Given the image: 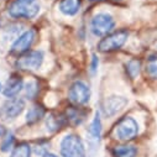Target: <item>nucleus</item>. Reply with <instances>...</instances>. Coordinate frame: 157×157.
<instances>
[{
  "instance_id": "nucleus-1",
  "label": "nucleus",
  "mask_w": 157,
  "mask_h": 157,
  "mask_svg": "<svg viewBox=\"0 0 157 157\" xmlns=\"http://www.w3.org/2000/svg\"><path fill=\"white\" fill-rule=\"evenodd\" d=\"M38 0H14L8 11L15 19H32L40 11Z\"/></svg>"
},
{
  "instance_id": "nucleus-2",
  "label": "nucleus",
  "mask_w": 157,
  "mask_h": 157,
  "mask_svg": "<svg viewBox=\"0 0 157 157\" xmlns=\"http://www.w3.org/2000/svg\"><path fill=\"white\" fill-rule=\"evenodd\" d=\"M61 155L63 157H86L83 141L77 135H67L61 141Z\"/></svg>"
},
{
  "instance_id": "nucleus-3",
  "label": "nucleus",
  "mask_w": 157,
  "mask_h": 157,
  "mask_svg": "<svg viewBox=\"0 0 157 157\" xmlns=\"http://www.w3.org/2000/svg\"><path fill=\"white\" fill-rule=\"evenodd\" d=\"M129 37V32L126 30H119L113 33L104 36L103 40L98 44V50L100 52H111L116 51L124 46Z\"/></svg>"
},
{
  "instance_id": "nucleus-4",
  "label": "nucleus",
  "mask_w": 157,
  "mask_h": 157,
  "mask_svg": "<svg viewBox=\"0 0 157 157\" xmlns=\"http://www.w3.org/2000/svg\"><path fill=\"white\" fill-rule=\"evenodd\" d=\"M139 134V124L134 117L125 116L116 124L115 136L121 141H130L135 139Z\"/></svg>"
},
{
  "instance_id": "nucleus-5",
  "label": "nucleus",
  "mask_w": 157,
  "mask_h": 157,
  "mask_svg": "<svg viewBox=\"0 0 157 157\" xmlns=\"http://www.w3.org/2000/svg\"><path fill=\"white\" fill-rule=\"evenodd\" d=\"M115 26V20L109 14H97L90 22V30L94 36H106L109 35Z\"/></svg>"
},
{
  "instance_id": "nucleus-6",
  "label": "nucleus",
  "mask_w": 157,
  "mask_h": 157,
  "mask_svg": "<svg viewBox=\"0 0 157 157\" xmlns=\"http://www.w3.org/2000/svg\"><path fill=\"white\" fill-rule=\"evenodd\" d=\"M44 52L42 51H29L24 53L16 61V67L24 71L38 69L44 63Z\"/></svg>"
},
{
  "instance_id": "nucleus-7",
  "label": "nucleus",
  "mask_w": 157,
  "mask_h": 157,
  "mask_svg": "<svg viewBox=\"0 0 157 157\" xmlns=\"http://www.w3.org/2000/svg\"><path fill=\"white\" fill-rule=\"evenodd\" d=\"M68 98L74 105H84L90 99V89L84 82L77 81L71 86Z\"/></svg>"
},
{
  "instance_id": "nucleus-8",
  "label": "nucleus",
  "mask_w": 157,
  "mask_h": 157,
  "mask_svg": "<svg viewBox=\"0 0 157 157\" xmlns=\"http://www.w3.org/2000/svg\"><path fill=\"white\" fill-rule=\"evenodd\" d=\"M35 30H27L21 33L11 46V52L15 55H24L29 52L35 41Z\"/></svg>"
},
{
  "instance_id": "nucleus-9",
  "label": "nucleus",
  "mask_w": 157,
  "mask_h": 157,
  "mask_svg": "<svg viewBox=\"0 0 157 157\" xmlns=\"http://www.w3.org/2000/svg\"><path fill=\"white\" fill-rule=\"evenodd\" d=\"M128 104V99L120 95H111L106 98L101 105V110L105 116H114L121 111Z\"/></svg>"
},
{
  "instance_id": "nucleus-10",
  "label": "nucleus",
  "mask_w": 157,
  "mask_h": 157,
  "mask_svg": "<svg viewBox=\"0 0 157 157\" xmlns=\"http://www.w3.org/2000/svg\"><path fill=\"white\" fill-rule=\"evenodd\" d=\"M25 109V101L21 98H15L5 101L3 105V113L6 119H15Z\"/></svg>"
},
{
  "instance_id": "nucleus-11",
  "label": "nucleus",
  "mask_w": 157,
  "mask_h": 157,
  "mask_svg": "<svg viewBox=\"0 0 157 157\" xmlns=\"http://www.w3.org/2000/svg\"><path fill=\"white\" fill-rule=\"evenodd\" d=\"M22 88H24L22 78L19 74H13L8 79V82L3 89V93L8 98H14L22 90Z\"/></svg>"
},
{
  "instance_id": "nucleus-12",
  "label": "nucleus",
  "mask_w": 157,
  "mask_h": 157,
  "mask_svg": "<svg viewBox=\"0 0 157 157\" xmlns=\"http://www.w3.org/2000/svg\"><path fill=\"white\" fill-rule=\"evenodd\" d=\"M66 119H67V123L71 124V125H79L84 121L86 116H87V111L83 110L82 108H75V106H72L69 108L66 114Z\"/></svg>"
},
{
  "instance_id": "nucleus-13",
  "label": "nucleus",
  "mask_w": 157,
  "mask_h": 157,
  "mask_svg": "<svg viewBox=\"0 0 157 157\" xmlns=\"http://www.w3.org/2000/svg\"><path fill=\"white\" fill-rule=\"evenodd\" d=\"M67 124V119L64 114H50L46 119V126L50 132H56L61 130Z\"/></svg>"
},
{
  "instance_id": "nucleus-14",
  "label": "nucleus",
  "mask_w": 157,
  "mask_h": 157,
  "mask_svg": "<svg viewBox=\"0 0 157 157\" xmlns=\"http://www.w3.org/2000/svg\"><path fill=\"white\" fill-rule=\"evenodd\" d=\"M82 6V0H61L59 11L67 16H74Z\"/></svg>"
},
{
  "instance_id": "nucleus-15",
  "label": "nucleus",
  "mask_w": 157,
  "mask_h": 157,
  "mask_svg": "<svg viewBox=\"0 0 157 157\" xmlns=\"http://www.w3.org/2000/svg\"><path fill=\"white\" fill-rule=\"evenodd\" d=\"M44 115H45V109L41 105H35L26 114V123L30 125L36 124L37 121H40L42 119Z\"/></svg>"
},
{
  "instance_id": "nucleus-16",
  "label": "nucleus",
  "mask_w": 157,
  "mask_h": 157,
  "mask_svg": "<svg viewBox=\"0 0 157 157\" xmlns=\"http://www.w3.org/2000/svg\"><path fill=\"white\" fill-rule=\"evenodd\" d=\"M114 157H135L137 155V148L132 145H121L116 146L113 150Z\"/></svg>"
},
{
  "instance_id": "nucleus-17",
  "label": "nucleus",
  "mask_w": 157,
  "mask_h": 157,
  "mask_svg": "<svg viewBox=\"0 0 157 157\" xmlns=\"http://www.w3.org/2000/svg\"><path fill=\"white\" fill-rule=\"evenodd\" d=\"M88 132H89L90 140H95L97 142L100 140V135H101V121H100V115H99V113L95 114L94 119H93V121H92V124H90V126H89Z\"/></svg>"
},
{
  "instance_id": "nucleus-18",
  "label": "nucleus",
  "mask_w": 157,
  "mask_h": 157,
  "mask_svg": "<svg viewBox=\"0 0 157 157\" xmlns=\"http://www.w3.org/2000/svg\"><path fill=\"white\" fill-rule=\"evenodd\" d=\"M30 156H31V147L29 146V144L20 142L14 147L10 157H30Z\"/></svg>"
},
{
  "instance_id": "nucleus-19",
  "label": "nucleus",
  "mask_w": 157,
  "mask_h": 157,
  "mask_svg": "<svg viewBox=\"0 0 157 157\" xmlns=\"http://www.w3.org/2000/svg\"><path fill=\"white\" fill-rule=\"evenodd\" d=\"M146 72L151 78L157 79V53L151 55L147 58V61H146Z\"/></svg>"
},
{
  "instance_id": "nucleus-20",
  "label": "nucleus",
  "mask_w": 157,
  "mask_h": 157,
  "mask_svg": "<svg viewBox=\"0 0 157 157\" xmlns=\"http://www.w3.org/2000/svg\"><path fill=\"white\" fill-rule=\"evenodd\" d=\"M140 61H137V59H131V61H129L128 62V64H126V71H128V74L132 78H136L137 75H139V73H140Z\"/></svg>"
},
{
  "instance_id": "nucleus-21",
  "label": "nucleus",
  "mask_w": 157,
  "mask_h": 157,
  "mask_svg": "<svg viewBox=\"0 0 157 157\" xmlns=\"http://www.w3.org/2000/svg\"><path fill=\"white\" fill-rule=\"evenodd\" d=\"M13 144H14V135L11 132H6V135L4 137V141L2 142V151L3 152L9 151L13 147Z\"/></svg>"
},
{
  "instance_id": "nucleus-22",
  "label": "nucleus",
  "mask_w": 157,
  "mask_h": 157,
  "mask_svg": "<svg viewBox=\"0 0 157 157\" xmlns=\"http://www.w3.org/2000/svg\"><path fill=\"white\" fill-rule=\"evenodd\" d=\"M37 92H38V88H37L36 82H30V83L27 84V87H26V95H27L30 99H32V98L37 94Z\"/></svg>"
},
{
  "instance_id": "nucleus-23",
  "label": "nucleus",
  "mask_w": 157,
  "mask_h": 157,
  "mask_svg": "<svg viewBox=\"0 0 157 157\" xmlns=\"http://www.w3.org/2000/svg\"><path fill=\"white\" fill-rule=\"evenodd\" d=\"M98 63H99V62H98V58H97V56L94 55V56H93V63H92V71H93V72H95V69H97V67H98Z\"/></svg>"
},
{
  "instance_id": "nucleus-24",
  "label": "nucleus",
  "mask_w": 157,
  "mask_h": 157,
  "mask_svg": "<svg viewBox=\"0 0 157 157\" xmlns=\"http://www.w3.org/2000/svg\"><path fill=\"white\" fill-rule=\"evenodd\" d=\"M6 135V130H5V128L3 126V125H0V137H3V136H5Z\"/></svg>"
},
{
  "instance_id": "nucleus-25",
  "label": "nucleus",
  "mask_w": 157,
  "mask_h": 157,
  "mask_svg": "<svg viewBox=\"0 0 157 157\" xmlns=\"http://www.w3.org/2000/svg\"><path fill=\"white\" fill-rule=\"evenodd\" d=\"M42 157H58V156H56V155H53V153H48V152H46V153H44Z\"/></svg>"
},
{
  "instance_id": "nucleus-26",
  "label": "nucleus",
  "mask_w": 157,
  "mask_h": 157,
  "mask_svg": "<svg viewBox=\"0 0 157 157\" xmlns=\"http://www.w3.org/2000/svg\"><path fill=\"white\" fill-rule=\"evenodd\" d=\"M2 89H3V88H2V83H0V93H2Z\"/></svg>"
},
{
  "instance_id": "nucleus-27",
  "label": "nucleus",
  "mask_w": 157,
  "mask_h": 157,
  "mask_svg": "<svg viewBox=\"0 0 157 157\" xmlns=\"http://www.w3.org/2000/svg\"><path fill=\"white\" fill-rule=\"evenodd\" d=\"M90 2H100V0H90Z\"/></svg>"
}]
</instances>
